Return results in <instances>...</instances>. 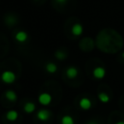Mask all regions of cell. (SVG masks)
<instances>
[{"label": "cell", "mask_w": 124, "mask_h": 124, "mask_svg": "<svg viewBox=\"0 0 124 124\" xmlns=\"http://www.w3.org/2000/svg\"><path fill=\"white\" fill-rule=\"evenodd\" d=\"M16 77V74L13 72V71H10V70H7V71H4L2 74H1V80L7 84H11L13 82H15Z\"/></svg>", "instance_id": "obj_1"}, {"label": "cell", "mask_w": 124, "mask_h": 124, "mask_svg": "<svg viewBox=\"0 0 124 124\" xmlns=\"http://www.w3.org/2000/svg\"><path fill=\"white\" fill-rule=\"evenodd\" d=\"M52 97L47 92H43L38 96V101L42 106H48L51 103Z\"/></svg>", "instance_id": "obj_2"}, {"label": "cell", "mask_w": 124, "mask_h": 124, "mask_svg": "<svg viewBox=\"0 0 124 124\" xmlns=\"http://www.w3.org/2000/svg\"><path fill=\"white\" fill-rule=\"evenodd\" d=\"M92 75L95 78L97 79H102L105 78L106 76V69L102 66H97L93 69V72H92Z\"/></svg>", "instance_id": "obj_3"}, {"label": "cell", "mask_w": 124, "mask_h": 124, "mask_svg": "<svg viewBox=\"0 0 124 124\" xmlns=\"http://www.w3.org/2000/svg\"><path fill=\"white\" fill-rule=\"evenodd\" d=\"M79 107L81 109L83 110H88L91 108L92 107V102L89 98L87 97H82L80 100H79Z\"/></svg>", "instance_id": "obj_4"}, {"label": "cell", "mask_w": 124, "mask_h": 124, "mask_svg": "<svg viewBox=\"0 0 124 124\" xmlns=\"http://www.w3.org/2000/svg\"><path fill=\"white\" fill-rule=\"evenodd\" d=\"M36 116H37V118H38L39 120H41V121H46V120H48V118H49V116H50V113H49V111H48L47 109L42 108V109H39V110L37 111Z\"/></svg>", "instance_id": "obj_5"}, {"label": "cell", "mask_w": 124, "mask_h": 124, "mask_svg": "<svg viewBox=\"0 0 124 124\" xmlns=\"http://www.w3.org/2000/svg\"><path fill=\"white\" fill-rule=\"evenodd\" d=\"M71 32L74 36H80L82 33H83V26L80 24V23H75L73 26H72V29H71Z\"/></svg>", "instance_id": "obj_6"}, {"label": "cell", "mask_w": 124, "mask_h": 124, "mask_svg": "<svg viewBox=\"0 0 124 124\" xmlns=\"http://www.w3.org/2000/svg\"><path fill=\"white\" fill-rule=\"evenodd\" d=\"M78 75V70L77 67H74V66H69L67 69H66V76L69 78H77Z\"/></svg>", "instance_id": "obj_7"}, {"label": "cell", "mask_w": 124, "mask_h": 124, "mask_svg": "<svg viewBox=\"0 0 124 124\" xmlns=\"http://www.w3.org/2000/svg\"><path fill=\"white\" fill-rule=\"evenodd\" d=\"M15 39L16 42L18 43H24L27 41L28 39V34L25 32V31H18L16 33L15 35Z\"/></svg>", "instance_id": "obj_8"}, {"label": "cell", "mask_w": 124, "mask_h": 124, "mask_svg": "<svg viewBox=\"0 0 124 124\" xmlns=\"http://www.w3.org/2000/svg\"><path fill=\"white\" fill-rule=\"evenodd\" d=\"M5 97H6V99H7L8 101H10V102H16V101L17 100V95H16V93L14 90H12V89H8V90L5 91Z\"/></svg>", "instance_id": "obj_9"}, {"label": "cell", "mask_w": 124, "mask_h": 124, "mask_svg": "<svg viewBox=\"0 0 124 124\" xmlns=\"http://www.w3.org/2000/svg\"><path fill=\"white\" fill-rule=\"evenodd\" d=\"M35 109H36V106L33 102H27L23 106V110L26 113H32V112L35 111Z\"/></svg>", "instance_id": "obj_10"}, {"label": "cell", "mask_w": 124, "mask_h": 124, "mask_svg": "<svg viewBox=\"0 0 124 124\" xmlns=\"http://www.w3.org/2000/svg\"><path fill=\"white\" fill-rule=\"evenodd\" d=\"M18 117V112L15 109H11L9 111H7L6 113V118L9 120V121H16Z\"/></svg>", "instance_id": "obj_11"}, {"label": "cell", "mask_w": 124, "mask_h": 124, "mask_svg": "<svg viewBox=\"0 0 124 124\" xmlns=\"http://www.w3.org/2000/svg\"><path fill=\"white\" fill-rule=\"evenodd\" d=\"M45 69L48 74H54L57 71V65L53 62H48V63L46 64Z\"/></svg>", "instance_id": "obj_12"}, {"label": "cell", "mask_w": 124, "mask_h": 124, "mask_svg": "<svg viewBox=\"0 0 124 124\" xmlns=\"http://www.w3.org/2000/svg\"><path fill=\"white\" fill-rule=\"evenodd\" d=\"M98 99H99V101H100L101 103H103V104H107V103H108L109 100H110L109 96H108L107 93H105V92H100V93L98 94Z\"/></svg>", "instance_id": "obj_13"}, {"label": "cell", "mask_w": 124, "mask_h": 124, "mask_svg": "<svg viewBox=\"0 0 124 124\" xmlns=\"http://www.w3.org/2000/svg\"><path fill=\"white\" fill-rule=\"evenodd\" d=\"M60 122H61V124H75V121H74L73 117L71 115H68V114L62 116Z\"/></svg>", "instance_id": "obj_14"}, {"label": "cell", "mask_w": 124, "mask_h": 124, "mask_svg": "<svg viewBox=\"0 0 124 124\" xmlns=\"http://www.w3.org/2000/svg\"><path fill=\"white\" fill-rule=\"evenodd\" d=\"M54 56H55V58L58 59V60H64V59L67 57V54H66L65 51H63V50H61V49H58V50H56V51L54 52Z\"/></svg>", "instance_id": "obj_15"}, {"label": "cell", "mask_w": 124, "mask_h": 124, "mask_svg": "<svg viewBox=\"0 0 124 124\" xmlns=\"http://www.w3.org/2000/svg\"><path fill=\"white\" fill-rule=\"evenodd\" d=\"M56 2H58V3H60V4H65L68 0H55Z\"/></svg>", "instance_id": "obj_16"}, {"label": "cell", "mask_w": 124, "mask_h": 124, "mask_svg": "<svg viewBox=\"0 0 124 124\" xmlns=\"http://www.w3.org/2000/svg\"><path fill=\"white\" fill-rule=\"evenodd\" d=\"M88 124H97V122H95V121H89Z\"/></svg>", "instance_id": "obj_17"}, {"label": "cell", "mask_w": 124, "mask_h": 124, "mask_svg": "<svg viewBox=\"0 0 124 124\" xmlns=\"http://www.w3.org/2000/svg\"><path fill=\"white\" fill-rule=\"evenodd\" d=\"M115 124H124V121H118V122H116Z\"/></svg>", "instance_id": "obj_18"}, {"label": "cell", "mask_w": 124, "mask_h": 124, "mask_svg": "<svg viewBox=\"0 0 124 124\" xmlns=\"http://www.w3.org/2000/svg\"><path fill=\"white\" fill-rule=\"evenodd\" d=\"M121 56H122V58H123V59H124V51H123V52H122V54H121Z\"/></svg>", "instance_id": "obj_19"}, {"label": "cell", "mask_w": 124, "mask_h": 124, "mask_svg": "<svg viewBox=\"0 0 124 124\" xmlns=\"http://www.w3.org/2000/svg\"><path fill=\"white\" fill-rule=\"evenodd\" d=\"M35 1H38V0H35Z\"/></svg>", "instance_id": "obj_20"}]
</instances>
